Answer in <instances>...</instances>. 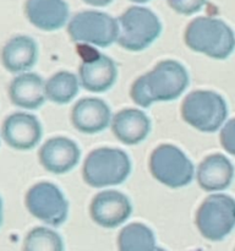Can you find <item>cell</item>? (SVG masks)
<instances>
[{"label": "cell", "instance_id": "9", "mask_svg": "<svg viewBox=\"0 0 235 251\" xmlns=\"http://www.w3.org/2000/svg\"><path fill=\"white\" fill-rule=\"evenodd\" d=\"M24 205L33 217L53 227L63 225L69 215V202L63 191L49 181L34 184L27 191Z\"/></svg>", "mask_w": 235, "mask_h": 251}, {"label": "cell", "instance_id": "28", "mask_svg": "<svg viewBox=\"0 0 235 251\" xmlns=\"http://www.w3.org/2000/svg\"><path fill=\"white\" fill-rule=\"evenodd\" d=\"M158 251H165L164 249H162V248H158Z\"/></svg>", "mask_w": 235, "mask_h": 251}, {"label": "cell", "instance_id": "16", "mask_svg": "<svg viewBox=\"0 0 235 251\" xmlns=\"http://www.w3.org/2000/svg\"><path fill=\"white\" fill-rule=\"evenodd\" d=\"M0 58L2 66L9 73H27L38 60V46L29 36H14L4 44Z\"/></svg>", "mask_w": 235, "mask_h": 251}, {"label": "cell", "instance_id": "12", "mask_svg": "<svg viewBox=\"0 0 235 251\" xmlns=\"http://www.w3.org/2000/svg\"><path fill=\"white\" fill-rule=\"evenodd\" d=\"M81 150L72 140L64 136L51 137L39 149V163L49 173L65 174L80 162Z\"/></svg>", "mask_w": 235, "mask_h": 251}, {"label": "cell", "instance_id": "19", "mask_svg": "<svg viewBox=\"0 0 235 251\" xmlns=\"http://www.w3.org/2000/svg\"><path fill=\"white\" fill-rule=\"evenodd\" d=\"M196 178L198 185L208 193L225 190L234 178V167L223 154H210L198 166Z\"/></svg>", "mask_w": 235, "mask_h": 251}, {"label": "cell", "instance_id": "27", "mask_svg": "<svg viewBox=\"0 0 235 251\" xmlns=\"http://www.w3.org/2000/svg\"><path fill=\"white\" fill-rule=\"evenodd\" d=\"M132 2H137V4H144V2L149 1V0H130Z\"/></svg>", "mask_w": 235, "mask_h": 251}, {"label": "cell", "instance_id": "18", "mask_svg": "<svg viewBox=\"0 0 235 251\" xmlns=\"http://www.w3.org/2000/svg\"><path fill=\"white\" fill-rule=\"evenodd\" d=\"M112 130L120 142L139 145L147 139L151 131V120L142 110L122 109L112 119Z\"/></svg>", "mask_w": 235, "mask_h": 251}, {"label": "cell", "instance_id": "26", "mask_svg": "<svg viewBox=\"0 0 235 251\" xmlns=\"http://www.w3.org/2000/svg\"><path fill=\"white\" fill-rule=\"evenodd\" d=\"M2 223V200L1 198H0V226H1Z\"/></svg>", "mask_w": 235, "mask_h": 251}, {"label": "cell", "instance_id": "13", "mask_svg": "<svg viewBox=\"0 0 235 251\" xmlns=\"http://www.w3.org/2000/svg\"><path fill=\"white\" fill-rule=\"evenodd\" d=\"M112 122V112L99 98H82L71 110V123L82 134L93 135L103 131Z\"/></svg>", "mask_w": 235, "mask_h": 251}, {"label": "cell", "instance_id": "3", "mask_svg": "<svg viewBox=\"0 0 235 251\" xmlns=\"http://www.w3.org/2000/svg\"><path fill=\"white\" fill-rule=\"evenodd\" d=\"M131 173V161L119 149L102 147L91 152L82 168L83 180L92 188L119 185Z\"/></svg>", "mask_w": 235, "mask_h": 251}, {"label": "cell", "instance_id": "23", "mask_svg": "<svg viewBox=\"0 0 235 251\" xmlns=\"http://www.w3.org/2000/svg\"><path fill=\"white\" fill-rule=\"evenodd\" d=\"M169 6L181 15H193L200 11L207 0H166Z\"/></svg>", "mask_w": 235, "mask_h": 251}, {"label": "cell", "instance_id": "7", "mask_svg": "<svg viewBox=\"0 0 235 251\" xmlns=\"http://www.w3.org/2000/svg\"><path fill=\"white\" fill-rule=\"evenodd\" d=\"M196 226L203 238L223 240L235 227V200L225 194L210 195L196 213Z\"/></svg>", "mask_w": 235, "mask_h": 251}, {"label": "cell", "instance_id": "22", "mask_svg": "<svg viewBox=\"0 0 235 251\" xmlns=\"http://www.w3.org/2000/svg\"><path fill=\"white\" fill-rule=\"evenodd\" d=\"M22 251H64V242L55 230L37 227L26 235Z\"/></svg>", "mask_w": 235, "mask_h": 251}, {"label": "cell", "instance_id": "20", "mask_svg": "<svg viewBox=\"0 0 235 251\" xmlns=\"http://www.w3.org/2000/svg\"><path fill=\"white\" fill-rule=\"evenodd\" d=\"M44 90L47 100L60 105L68 104L77 96L80 81L72 73L59 71L47 80Z\"/></svg>", "mask_w": 235, "mask_h": 251}, {"label": "cell", "instance_id": "2", "mask_svg": "<svg viewBox=\"0 0 235 251\" xmlns=\"http://www.w3.org/2000/svg\"><path fill=\"white\" fill-rule=\"evenodd\" d=\"M186 46L213 59H227L235 49V34L224 21L215 17H196L184 34Z\"/></svg>", "mask_w": 235, "mask_h": 251}, {"label": "cell", "instance_id": "17", "mask_svg": "<svg viewBox=\"0 0 235 251\" xmlns=\"http://www.w3.org/2000/svg\"><path fill=\"white\" fill-rule=\"evenodd\" d=\"M43 78L34 73L17 74L9 86V98L14 105L24 109L34 110L46 102Z\"/></svg>", "mask_w": 235, "mask_h": 251}, {"label": "cell", "instance_id": "25", "mask_svg": "<svg viewBox=\"0 0 235 251\" xmlns=\"http://www.w3.org/2000/svg\"><path fill=\"white\" fill-rule=\"evenodd\" d=\"M85 1L86 4L88 5H92V6H107L109 5L113 0H82Z\"/></svg>", "mask_w": 235, "mask_h": 251}, {"label": "cell", "instance_id": "21", "mask_svg": "<svg viewBox=\"0 0 235 251\" xmlns=\"http://www.w3.org/2000/svg\"><path fill=\"white\" fill-rule=\"evenodd\" d=\"M118 247L119 251H158L153 232L142 223H131L122 228Z\"/></svg>", "mask_w": 235, "mask_h": 251}, {"label": "cell", "instance_id": "8", "mask_svg": "<svg viewBox=\"0 0 235 251\" xmlns=\"http://www.w3.org/2000/svg\"><path fill=\"white\" fill-rule=\"evenodd\" d=\"M68 33L73 42L105 48L117 42L119 25L118 20L105 12L88 10L71 17L68 25Z\"/></svg>", "mask_w": 235, "mask_h": 251}, {"label": "cell", "instance_id": "14", "mask_svg": "<svg viewBox=\"0 0 235 251\" xmlns=\"http://www.w3.org/2000/svg\"><path fill=\"white\" fill-rule=\"evenodd\" d=\"M69 5L65 0H26L24 15L29 24L42 31L61 28L69 20Z\"/></svg>", "mask_w": 235, "mask_h": 251}, {"label": "cell", "instance_id": "24", "mask_svg": "<svg viewBox=\"0 0 235 251\" xmlns=\"http://www.w3.org/2000/svg\"><path fill=\"white\" fill-rule=\"evenodd\" d=\"M220 145L228 153L235 156V119L229 120L220 130Z\"/></svg>", "mask_w": 235, "mask_h": 251}, {"label": "cell", "instance_id": "11", "mask_svg": "<svg viewBox=\"0 0 235 251\" xmlns=\"http://www.w3.org/2000/svg\"><path fill=\"white\" fill-rule=\"evenodd\" d=\"M91 217L103 228H117L131 216L132 206L129 198L115 190H107L93 198L90 207Z\"/></svg>", "mask_w": 235, "mask_h": 251}, {"label": "cell", "instance_id": "5", "mask_svg": "<svg viewBox=\"0 0 235 251\" xmlns=\"http://www.w3.org/2000/svg\"><path fill=\"white\" fill-rule=\"evenodd\" d=\"M181 117L190 126L202 132H214L224 124L228 105L224 98L212 91H193L181 104Z\"/></svg>", "mask_w": 235, "mask_h": 251}, {"label": "cell", "instance_id": "6", "mask_svg": "<svg viewBox=\"0 0 235 251\" xmlns=\"http://www.w3.org/2000/svg\"><path fill=\"white\" fill-rule=\"evenodd\" d=\"M149 171L156 180L171 189L188 185L195 173L192 162L186 154L169 144L153 150L149 158Z\"/></svg>", "mask_w": 235, "mask_h": 251}, {"label": "cell", "instance_id": "15", "mask_svg": "<svg viewBox=\"0 0 235 251\" xmlns=\"http://www.w3.org/2000/svg\"><path fill=\"white\" fill-rule=\"evenodd\" d=\"M80 83L90 92H105L113 87L118 78V68L114 61L104 54H95L87 59L78 69Z\"/></svg>", "mask_w": 235, "mask_h": 251}, {"label": "cell", "instance_id": "10", "mask_svg": "<svg viewBox=\"0 0 235 251\" xmlns=\"http://www.w3.org/2000/svg\"><path fill=\"white\" fill-rule=\"evenodd\" d=\"M42 135L41 122L29 113H12L2 123V139L10 147L19 151L34 149L41 141Z\"/></svg>", "mask_w": 235, "mask_h": 251}, {"label": "cell", "instance_id": "1", "mask_svg": "<svg viewBox=\"0 0 235 251\" xmlns=\"http://www.w3.org/2000/svg\"><path fill=\"white\" fill-rule=\"evenodd\" d=\"M188 86V74L185 66L175 60H163L132 83L130 96L137 105L148 108L154 102L176 100Z\"/></svg>", "mask_w": 235, "mask_h": 251}, {"label": "cell", "instance_id": "4", "mask_svg": "<svg viewBox=\"0 0 235 251\" xmlns=\"http://www.w3.org/2000/svg\"><path fill=\"white\" fill-rule=\"evenodd\" d=\"M119 33L117 42L121 48L140 51L151 46L162 32V24L152 10L131 6L118 19Z\"/></svg>", "mask_w": 235, "mask_h": 251}]
</instances>
